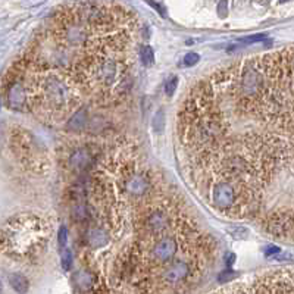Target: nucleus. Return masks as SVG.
Returning <instances> with one entry per match:
<instances>
[{
  "mask_svg": "<svg viewBox=\"0 0 294 294\" xmlns=\"http://www.w3.org/2000/svg\"><path fill=\"white\" fill-rule=\"evenodd\" d=\"M177 84H178V78L177 77H171L166 84H165V93L166 96H174L175 90H177Z\"/></svg>",
  "mask_w": 294,
  "mask_h": 294,
  "instance_id": "nucleus-16",
  "label": "nucleus"
},
{
  "mask_svg": "<svg viewBox=\"0 0 294 294\" xmlns=\"http://www.w3.org/2000/svg\"><path fill=\"white\" fill-rule=\"evenodd\" d=\"M3 251L18 259H33L43 251L49 240L47 224L33 215H21L3 226Z\"/></svg>",
  "mask_w": 294,
  "mask_h": 294,
  "instance_id": "nucleus-2",
  "label": "nucleus"
},
{
  "mask_svg": "<svg viewBox=\"0 0 294 294\" xmlns=\"http://www.w3.org/2000/svg\"><path fill=\"white\" fill-rule=\"evenodd\" d=\"M72 281L83 291L91 290L93 285H94V276H93V273H90L87 271H78V272H75V275L72 276Z\"/></svg>",
  "mask_w": 294,
  "mask_h": 294,
  "instance_id": "nucleus-10",
  "label": "nucleus"
},
{
  "mask_svg": "<svg viewBox=\"0 0 294 294\" xmlns=\"http://www.w3.org/2000/svg\"><path fill=\"white\" fill-rule=\"evenodd\" d=\"M87 112H86V109H78V111H75L72 115H71V118H69V121H68V130H71V131H83L84 128H86V125H87Z\"/></svg>",
  "mask_w": 294,
  "mask_h": 294,
  "instance_id": "nucleus-9",
  "label": "nucleus"
},
{
  "mask_svg": "<svg viewBox=\"0 0 294 294\" xmlns=\"http://www.w3.org/2000/svg\"><path fill=\"white\" fill-rule=\"evenodd\" d=\"M28 72L25 84L28 103L40 116L61 121L75 112L80 94L69 74L43 65Z\"/></svg>",
  "mask_w": 294,
  "mask_h": 294,
  "instance_id": "nucleus-1",
  "label": "nucleus"
},
{
  "mask_svg": "<svg viewBox=\"0 0 294 294\" xmlns=\"http://www.w3.org/2000/svg\"><path fill=\"white\" fill-rule=\"evenodd\" d=\"M279 251H281V249H278V247H275V246H271V247L266 249V254H268V256H271V254H273V253H279Z\"/></svg>",
  "mask_w": 294,
  "mask_h": 294,
  "instance_id": "nucleus-22",
  "label": "nucleus"
},
{
  "mask_svg": "<svg viewBox=\"0 0 294 294\" xmlns=\"http://www.w3.org/2000/svg\"><path fill=\"white\" fill-rule=\"evenodd\" d=\"M226 259H228V260H226V265H228V266H231V265L234 263V260H235V256H234V254H228V257H226Z\"/></svg>",
  "mask_w": 294,
  "mask_h": 294,
  "instance_id": "nucleus-24",
  "label": "nucleus"
},
{
  "mask_svg": "<svg viewBox=\"0 0 294 294\" xmlns=\"http://www.w3.org/2000/svg\"><path fill=\"white\" fill-rule=\"evenodd\" d=\"M238 194H240V191L229 181H225V180L216 182L212 187V202L221 210L234 209Z\"/></svg>",
  "mask_w": 294,
  "mask_h": 294,
  "instance_id": "nucleus-5",
  "label": "nucleus"
},
{
  "mask_svg": "<svg viewBox=\"0 0 294 294\" xmlns=\"http://www.w3.org/2000/svg\"><path fill=\"white\" fill-rule=\"evenodd\" d=\"M260 42H263V43H266V45H269L271 42L268 40V37L266 36H263V34H254V36H249V37H244V39H240L238 40V43L240 45H253V43H260Z\"/></svg>",
  "mask_w": 294,
  "mask_h": 294,
  "instance_id": "nucleus-15",
  "label": "nucleus"
},
{
  "mask_svg": "<svg viewBox=\"0 0 294 294\" xmlns=\"http://www.w3.org/2000/svg\"><path fill=\"white\" fill-rule=\"evenodd\" d=\"M152 128L158 134L163 131V128H165V112L162 109L155 113V116L152 119Z\"/></svg>",
  "mask_w": 294,
  "mask_h": 294,
  "instance_id": "nucleus-13",
  "label": "nucleus"
},
{
  "mask_svg": "<svg viewBox=\"0 0 294 294\" xmlns=\"http://www.w3.org/2000/svg\"><path fill=\"white\" fill-rule=\"evenodd\" d=\"M218 14L222 18H225L228 15V2L226 0H221V3L218 5Z\"/></svg>",
  "mask_w": 294,
  "mask_h": 294,
  "instance_id": "nucleus-20",
  "label": "nucleus"
},
{
  "mask_svg": "<svg viewBox=\"0 0 294 294\" xmlns=\"http://www.w3.org/2000/svg\"><path fill=\"white\" fill-rule=\"evenodd\" d=\"M67 241H68V229L65 226H61V229L58 232V243H59L61 249H65Z\"/></svg>",
  "mask_w": 294,
  "mask_h": 294,
  "instance_id": "nucleus-18",
  "label": "nucleus"
},
{
  "mask_svg": "<svg viewBox=\"0 0 294 294\" xmlns=\"http://www.w3.org/2000/svg\"><path fill=\"white\" fill-rule=\"evenodd\" d=\"M199 61H200V56H199L197 53H187V55L184 56V65H185V67H193V65H196Z\"/></svg>",
  "mask_w": 294,
  "mask_h": 294,
  "instance_id": "nucleus-19",
  "label": "nucleus"
},
{
  "mask_svg": "<svg viewBox=\"0 0 294 294\" xmlns=\"http://www.w3.org/2000/svg\"><path fill=\"white\" fill-rule=\"evenodd\" d=\"M8 102L9 106L15 111H23L28 102V94L27 89L21 81H14L12 86H9L8 91Z\"/></svg>",
  "mask_w": 294,
  "mask_h": 294,
  "instance_id": "nucleus-6",
  "label": "nucleus"
},
{
  "mask_svg": "<svg viewBox=\"0 0 294 294\" xmlns=\"http://www.w3.org/2000/svg\"><path fill=\"white\" fill-rule=\"evenodd\" d=\"M87 240H89V244L93 247V249H100L103 246L108 244V235L103 229L100 228H93L89 231L87 234Z\"/></svg>",
  "mask_w": 294,
  "mask_h": 294,
  "instance_id": "nucleus-11",
  "label": "nucleus"
},
{
  "mask_svg": "<svg viewBox=\"0 0 294 294\" xmlns=\"http://www.w3.org/2000/svg\"><path fill=\"white\" fill-rule=\"evenodd\" d=\"M140 58H141L143 65H146V67L153 65V62H155V52H153V49L150 46L141 47L140 49Z\"/></svg>",
  "mask_w": 294,
  "mask_h": 294,
  "instance_id": "nucleus-14",
  "label": "nucleus"
},
{
  "mask_svg": "<svg viewBox=\"0 0 294 294\" xmlns=\"http://www.w3.org/2000/svg\"><path fill=\"white\" fill-rule=\"evenodd\" d=\"M194 275L193 265L184 259H175L172 263H169L162 273L158 276V284L162 285H180L185 284L188 278Z\"/></svg>",
  "mask_w": 294,
  "mask_h": 294,
  "instance_id": "nucleus-4",
  "label": "nucleus"
},
{
  "mask_svg": "<svg viewBox=\"0 0 294 294\" xmlns=\"http://www.w3.org/2000/svg\"><path fill=\"white\" fill-rule=\"evenodd\" d=\"M150 187H152V182L144 175L131 174L130 178H127V181H125V191L136 197L144 196L150 190Z\"/></svg>",
  "mask_w": 294,
  "mask_h": 294,
  "instance_id": "nucleus-7",
  "label": "nucleus"
},
{
  "mask_svg": "<svg viewBox=\"0 0 294 294\" xmlns=\"http://www.w3.org/2000/svg\"><path fill=\"white\" fill-rule=\"evenodd\" d=\"M147 3L150 5V6H153L162 17H166V11H165V8H162L160 5H158L156 2H155V0H147Z\"/></svg>",
  "mask_w": 294,
  "mask_h": 294,
  "instance_id": "nucleus-21",
  "label": "nucleus"
},
{
  "mask_svg": "<svg viewBox=\"0 0 294 294\" xmlns=\"http://www.w3.org/2000/svg\"><path fill=\"white\" fill-rule=\"evenodd\" d=\"M14 146L17 155L21 156V160L34 163V166H39L40 160L45 158V152L42 150L40 144L25 130L14 137Z\"/></svg>",
  "mask_w": 294,
  "mask_h": 294,
  "instance_id": "nucleus-3",
  "label": "nucleus"
},
{
  "mask_svg": "<svg viewBox=\"0 0 294 294\" xmlns=\"http://www.w3.org/2000/svg\"><path fill=\"white\" fill-rule=\"evenodd\" d=\"M46 0H30V6H37V5H42Z\"/></svg>",
  "mask_w": 294,
  "mask_h": 294,
  "instance_id": "nucleus-23",
  "label": "nucleus"
},
{
  "mask_svg": "<svg viewBox=\"0 0 294 294\" xmlns=\"http://www.w3.org/2000/svg\"><path fill=\"white\" fill-rule=\"evenodd\" d=\"M9 281L12 284V287L18 291V293H25L28 290V281L24 275L21 273H12L9 276Z\"/></svg>",
  "mask_w": 294,
  "mask_h": 294,
  "instance_id": "nucleus-12",
  "label": "nucleus"
},
{
  "mask_svg": "<svg viewBox=\"0 0 294 294\" xmlns=\"http://www.w3.org/2000/svg\"><path fill=\"white\" fill-rule=\"evenodd\" d=\"M62 266H64L65 271H69L71 266H72V253L68 249L62 251Z\"/></svg>",
  "mask_w": 294,
  "mask_h": 294,
  "instance_id": "nucleus-17",
  "label": "nucleus"
},
{
  "mask_svg": "<svg viewBox=\"0 0 294 294\" xmlns=\"http://www.w3.org/2000/svg\"><path fill=\"white\" fill-rule=\"evenodd\" d=\"M93 162V155L89 149L86 147H81L78 150H75L71 156H69V165L71 168L74 169H78V171H84L87 169Z\"/></svg>",
  "mask_w": 294,
  "mask_h": 294,
  "instance_id": "nucleus-8",
  "label": "nucleus"
}]
</instances>
